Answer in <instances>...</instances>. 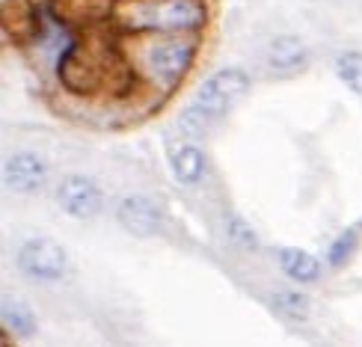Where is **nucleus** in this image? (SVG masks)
<instances>
[{"label":"nucleus","instance_id":"1","mask_svg":"<svg viewBox=\"0 0 362 347\" xmlns=\"http://www.w3.org/2000/svg\"><path fill=\"white\" fill-rule=\"evenodd\" d=\"M205 18L196 0H137L128 6V24L146 30H193Z\"/></svg>","mask_w":362,"mask_h":347},{"label":"nucleus","instance_id":"2","mask_svg":"<svg viewBox=\"0 0 362 347\" xmlns=\"http://www.w3.org/2000/svg\"><path fill=\"white\" fill-rule=\"evenodd\" d=\"M247 93H250V74L244 69L229 66V69H220L214 74H208V78L199 83V89H196L190 104L217 122V119H223Z\"/></svg>","mask_w":362,"mask_h":347},{"label":"nucleus","instance_id":"3","mask_svg":"<svg viewBox=\"0 0 362 347\" xmlns=\"http://www.w3.org/2000/svg\"><path fill=\"white\" fill-rule=\"evenodd\" d=\"M15 264L27 279L36 282H59L69 274V255L54 237H30L21 244Z\"/></svg>","mask_w":362,"mask_h":347},{"label":"nucleus","instance_id":"4","mask_svg":"<svg viewBox=\"0 0 362 347\" xmlns=\"http://www.w3.org/2000/svg\"><path fill=\"white\" fill-rule=\"evenodd\" d=\"M57 202L74 220H93V217L101 214V208H104V193L93 178L71 172V175H66L63 181H59Z\"/></svg>","mask_w":362,"mask_h":347},{"label":"nucleus","instance_id":"5","mask_svg":"<svg viewBox=\"0 0 362 347\" xmlns=\"http://www.w3.org/2000/svg\"><path fill=\"white\" fill-rule=\"evenodd\" d=\"M116 220L134 237H155L163 232L160 208L148 196H140V193H131L116 205Z\"/></svg>","mask_w":362,"mask_h":347},{"label":"nucleus","instance_id":"6","mask_svg":"<svg viewBox=\"0 0 362 347\" xmlns=\"http://www.w3.org/2000/svg\"><path fill=\"white\" fill-rule=\"evenodd\" d=\"M48 160L36 152H15L4 163V184L12 193H36L48 184Z\"/></svg>","mask_w":362,"mask_h":347},{"label":"nucleus","instance_id":"7","mask_svg":"<svg viewBox=\"0 0 362 347\" xmlns=\"http://www.w3.org/2000/svg\"><path fill=\"white\" fill-rule=\"evenodd\" d=\"M190 63H193V45L185 39H160L155 45H148L146 51V66L160 81L181 78L190 69Z\"/></svg>","mask_w":362,"mask_h":347},{"label":"nucleus","instance_id":"8","mask_svg":"<svg viewBox=\"0 0 362 347\" xmlns=\"http://www.w3.org/2000/svg\"><path fill=\"white\" fill-rule=\"evenodd\" d=\"M306 42L300 36H276L274 42L267 45L264 51V63L270 69V74H276V78H291V74L303 71L306 69Z\"/></svg>","mask_w":362,"mask_h":347},{"label":"nucleus","instance_id":"9","mask_svg":"<svg viewBox=\"0 0 362 347\" xmlns=\"http://www.w3.org/2000/svg\"><path fill=\"white\" fill-rule=\"evenodd\" d=\"M205 167H208V160L202 155V148H196L190 143L178 146L170 155V170H173L178 184H199L202 175H205Z\"/></svg>","mask_w":362,"mask_h":347},{"label":"nucleus","instance_id":"10","mask_svg":"<svg viewBox=\"0 0 362 347\" xmlns=\"http://www.w3.org/2000/svg\"><path fill=\"white\" fill-rule=\"evenodd\" d=\"M279 264L285 270V276H291L294 282H318L321 279V261L312 252L300 249V247H282L279 249Z\"/></svg>","mask_w":362,"mask_h":347},{"label":"nucleus","instance_id":"11","mask_svg":"<svg viewBox=\"0 0 362 347\" xmlns=\"http://www.w3.org/2000/svg\"><path fill=\"white\" fill-rule=\"evenodd\" d=\"M270 303H274V309L282 314V318H288L294 324H303L309 321V314H312V303H309V297L303 291H294V288H279L270 294Z\"/></svg>","mask_w":362,"mask_h":347},{"label":"nucleus","instance_id":"12","mask_svg":"<svg viewBox=\"0 0 362 347\" xmlns=\"http://www.w3.org/2000/svg\"><path fill=\"white\" fill-rule=\"evenodd\" d=\"M4 327L18 339L36 336V314L24 300H6L4 303Z\"/></svg>","mask_w":362,"mask_h":347},{"label":"nucleus","instance_id":"13","mask_svg":"<svg viewBox=\"0 0 362 347\" xmlns=\"http://www.w3.org/2000/svg\"><path fill=\"white\" fill-rule=\"evenodd\" d=\"M336 74H339V81L351 89V93L362 95V51H344V54H339Z\"/></svg>","mask_w":362,"mask_h":347},{"label":"nucleus","instance_id":"14","mask_svg":"<svg viewBox=\"0 0 362 347\" xmlns=\"http://www.w3.org/2000/svg\"><path fill=\"white\" fill-rule=\"evenodd\" d=\"M356 244H359V229H356V225H351V229H344V232L333 240V244H329V249H327V264H329V267L348 264V259L354 255Z\"/></svg>","mask_w":362,"mask_h":347},{"label":"nucleus","instance_id":"15","mask_svg":"<svg viewBox=\"0 0 362 347\" xmlns=\"http://www.w3.org/2000/svg\"><path fill=\"white\" fill-rule=\"evenodd\" d=\"M229 240L235 247H240V249H247V252H252V249H259L262 247V240H259V235H255V229L252 225L240 217V214H232L229 217Z\"/></svg>","mask_w":362,"mask_h":347},{"label":"nucleus","instance_id":"16","mask_svg":"<svg viewBox=\"0 0 362 347\" xmlns=\"http://www.w3.org/2000/svg\"><path fill=\"white\" fill-rule=\"evenodd\" d=\"M211 122H214V119H208L199 107H193V104H190L185 113H181V128H185L187 134H193V137H196V134H205Z\"/></svg>","mask_w":362,"mask_h":347}]
</instances>
